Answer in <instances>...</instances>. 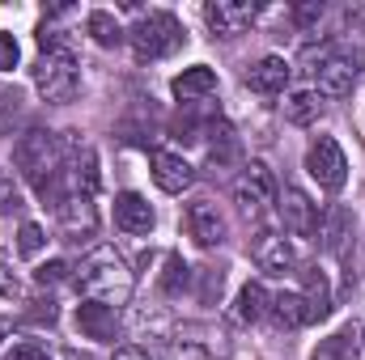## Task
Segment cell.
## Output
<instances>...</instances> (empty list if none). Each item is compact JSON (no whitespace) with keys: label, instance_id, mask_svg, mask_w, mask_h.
I'll use <instances>...</instances> for the list:
<instances>
[{"label":"cell","instance_id":"obj_32","mask_svg":"<svg viewBox=\"0 0 365 360\" xmlns=\"http://www.w3.org/2000/svg\"><path fill=\"white\" fill-rule=\"evenodd\" d=\"M162 360H212L200 344H170L166 352H162Z\"/></svg>","mask_w":365,"mask_h":360},{"label":"cell","instance_id":"obj_13","mask_svg":"<svg viewBox=\"0 0 365 360\" xmlns=\"http://www.w3.org/2000/svg\"><path fill=\"white\" fill-rule=\"evenodd\" d=\"M289 77H293V64H289L284 55H264V60L251 64L247 85L255 93H264V97H276V93L289 90Z\"/></svg>","mask_w":365,"mask_h":360},{"label":"cell","instance_id":"obj_6","mask_svg":"<svg viewBox=\"0 0 365 360\" xmlns=\"http://www.w3.org/2000/svg\"><path fill=\"white\" fill-rule=\"evenodd\" d=\"M276 195H280V191H276V179L264 162L242 166V174L234 182V199H238V208H242L247 216H255V212H264L268 203H276Z\"/></svg>","mask_w":365,"mask_h":360},{"label":"cell","instance_id":"obj_35","mask_svg":"<svg viewBox=\"0 0 365 360\" xmlns=\"http://www.w3.org/2000/svg\"><path fill=\"white\" fill-rule=\"evenodd\" d=\"M212 292H221V271H204V301H212Z\"/></svg>","mask_w":365,"mask_h":360},{"label":"cell","instance_id":"obj_1","mask_svg":"<svg viewBox=\"0 0 365 360\" xmlns=\"http://www.w3.org/2000/svg\"><path fill=\"white\" fill-rule=\"evenodd\" d=\"M13 166H17V174H21V179L34 186V195H38V199L60 203V199L68 195L64 144H60V136H56V132H47V127H30V132H21V136H17V144H13Z\"/></svg>","mask_w":365,"mask_h":360},{"label":"cell","instance_id":"obj_7","mask_svg":"<svg viewBox=\"0 0 365 360\" xmlns=\"http://www.w3.org/2000/svg\"><path fill=\"white\" fill-rule=\"evenodd\" d=\"M259 17V4L251 0H208L204 4V21L217 38H238L251 30V21Z\"/></svg>","mask_w":365,"mask_h":360},{"label":"cell","instance_id":"obj_10","mask_svg":"<svg viewBox=\"0 0 365 360\" xmlns=\"http://www.w3.org/2000/svg\"><path fill=\"white\" fill-rule=\"evenodd\" d=\"M56 216H60V233L64 238H90L98 229V208H93L90 195H81V191H68L56 203Z\"/></svg>","mask_w":365,"mask_h":360},{"label":"cell","instance_id":"obj_3","mask_svg":"<svg viewBox=\"0 0 365 360\" xmlns=\"http://www.w3.org/2000/svg\"><path fill=\"white\" fill-rule=\"evenodd\" d=\"M128 38H132L136 60H166L182 47V26L175 13H145L128 30Z\"/></svg>","mask_w":365,"mask_h":360},{"label":"cell","instance_id":"obj_31","mask_svg":"<svg viewBox=\"0 0 365 360\" xmlns=\"http://www.w3.org/2000/svg\"><path fill=\"white\" fill-rule=\"evenodd\" d=\"M17 60H21V47H17V38L0 30V73H9V68H17Z\"/></svg>","mask_w":365,"mask_h":360},{"label":"cell","instance_id":"obj_20","mask_svg":"<svg viewBox=\"0 0 365 360\" xmlns=\"http://www.w3.org/2000/svg\"><path fill=\"white\" fill-rule=\"evenodd\" d=\"M349 233H353V212H349V208H331L327 221H319V238H323V246H327L331 255H344Z\"/></svg>","mask_w":365,"mask_h":360},{"label":"cell","instance_id":"obj_33","mask_svg":"<svg viewBox=\"0 0 365 360\" xmlns=\"http://www.w3.org/2000/svg\"><path fill=\"white\" fill-rule=\"evenodd\" d=\"M64 275H68V263H60V259H51V263H43V268L34 271V280H38L43 288H47V284H60Z\"/></svg>","mask_w":365,"mask_h":360},{"label":"cell","instance_id":"obj_19","mask_svg":"<svg viewBox=\"0 0 365 360\" xmlns=\"http://www.w3.org/2000/svg\"><path fill=\"white\" fill-rule=\"evenodd\" d=\"M319 115H323V93H319V90H293V93H284V119H289V123L306 127V123H314Z\"/></svg>","mask_w":365,"mask_h":360},{"label":"cell","instance_id":"obj_24","mask_svg":"<svg viewBox=\"0 0 365 360\" xmlns=\"http://www.w3.org/2000/svg\"><path fill=\"white\" fill-rule=\"evenodd\" d=\"M208 157L221 166V162H234V153H238V136H234V127L230 123H212L208 127Z\"/></svg>","mask_w":365,"mask_h":360},{"label":"cell","instance_id":"obj_17","mask_svg":"<svg viewBox=\"0 0 365 360\" xmlns=\"http://www.w3.org/2000/svg\"><path fill=\"white\" fill-rule=\"evenodd\" d=\"M170 93H175L179 102H204V97H212V93H217V73H212L208 64L182 68L179 77L170 81Z\"/></svg>","mask_w":365,"mask_h":360},{"label":"cell","instance_id":"obj_21","mask_svg":"<svg viewBox=\"0 0 365 360\" xmlns=\"http://www.w3.org/2000/svg\"><path fill=\"white\" fill-rule=\"evenodd\" d=\"M268 305H272V297L264 292V284H242V292H238V301H234V318L238 322H259L264 314H268Z\"/></svg>","mask_w":365,"mask_h":360},{"label":"cell","instance_id":"obj_8","mask_svg":"<svg viewBox=\"0 0 365 360\" xmlns=\"http://www.w3.org/2000/svg\"><path fill=\"white\" fill-rule=\"evenodd\" d=\"M276 212H280L284 233H293V238L319 233V203H314L302 186H284V191L276 195Z\"/></svg>","mask_w":365,"mask_h":360},{"label":"cell","instance_id":"obj_25","mask_svg":"<svg viewBox=\"0 0 365 360\" xmlns=\"http://www.w3.org/2000/svg\"><path fill=\"white\" fill-rule=\"evenodd\" d=\"M86 30L93 34V43H98V47H115V43L123 38V30H119V21H115L110 13H102V9H93L90 17H86Z\"/></svg>","mask_w":365,"mask_h":360},{"label":"cell","instance_id":"obj_26","mask_svg":"<svg viewBox=\"0 0 365 360\" xmlns=\"http://www.w3.org/2000/svg\"><path fill=\"white\" fill-rule=\"evenodd\" d=\"M26 119V102L17 90H0V136H13V127Z\"/></svg>","mask_w":365,"mask_h":360},{"label":"cell","instance_id":"obj_16","mask_svg":"<svg viewBox=\"0 0 365 360\" xmlns=\"http://www.w3.org/2000/svg\"><path fill=\"white\" fill-rule=\"evenodd\" d=\"M77 331L93 339V344H115V335H119V318H115V309H106V305H98V301H81L77 305Z\"/></svg>","mask_w":365,"mask_h":360},{"label":"cell","instance_id":"obj_30","mask_svg":"<svg viewBox=\"0 0 365 360\" xmlns=\"http://www.w3.org/2000/svg\"><path fill=\"white\" fill-rule=\"evenodd\" d=\"M0 297H21V280H17V271H13L4 250H0Z\"/></svg>","mask_w":365,"mask_h":360},{"label":"cell","instance_id":"obj_9","mask_svg":"<svg viewBox=\"0 0 365 360\" xmlns=\"http://www.w3.org/2000/svg\"><path fill=\"white\" fill-rule=\"evenodd\" d=\"M187 233H191L195 246L212 250V246L225 242L230 225H225V216H221V208L212 199H195V203H187Z\"/></svg>","mask_w":365,"mask_h":360},{"label":"cell","instance_id":"obj_18","mask_svg":"<svg viewBox=\"0 0 365 360\" xmlns=\"http://www.w3.org/2000/svg\"><path fill=\"white\" fill-rule=\"evenodd\" d=\"M302 284H306V292H302L306 322H323L331 314V284H327V275L319 268H306L302 271Z\"/></svg>","mask_w":365,"mask_h":360},{"label":"cell","instance_id":"obj_4","mask_svg":"<svg viewBox=\"0 0 365 360\" xmlns=\"http://www.w3.org/2000/svg\"><path fill=\"white\" fill-rule=\"evenodd\" d=\"M81 85V68L73 51H43L34 64V90L43 93V102H68Z\"/></svg>","mask_w":365,"mask_h":360},{"label":"cell","instance_id":"obj_38","mask_svg":"<svg viewBox=\"0 0 365 360\" xmlns=\"http://www.w3.org/2000/svg\"><path fill=\"white\" fill-rule=\"evenodd\" d=\"M9 335H13V322H9V318H0V344H4Z\"/></svg>","mask_w":365,"mask_h":360},{"label":"cell","instance_id":"obj_29","mask_svg":"<svg viewBox=\"0 0 365 360\" xmlns=\"http://www.w3.org/2000/svg\"><path fill=\"white\" fill-rule=\"evenodd\" d=\"M17 208H21V191H17V182H13L9 170H0V216H9Z\"/></svg>","mask_w":365,"mask_h":360},{"label":"cell","instance_id":"obj_2","mask_svg":"<svg viewBox=\"0 0 365 360\" xmlns=\"http://www.w3.org/2000/svg\"><path fill=\"white\" fill-rule=\"evenodd\" d=\"M77 292L86 301H98L106 309H119L132 301V288H136V275L128 268V259L115 250V246H93L90 255L81 259L77 268Z\"/></svg>","mask_w":365,"mask_h":360},{"label":"cell","instance_id":"obj_22","mask_svg":"<svg viewBox=\"0 0 365 360\" xmlns=\"http://www.w3.org/2000/svg\"><path fill=\"white\" fill-rule=\"evenodd\" d=\"M268 314H272V322L280 327V331H293V327H302V322H306L302 292H276L272 305H268Z\"/></svg>","mask_w":365,"mask_h":360},{"label":"cell","instance_id":"obj_36","mask_svg":"<svg viewBox=\"0 0 365 360\" xmlns=\"http://www.w3.org/2000/svg\"><path fill=\"white\" fill-rule=\"evenodd\" d=\"M323 13V4H306V9H297V21H314Z\"/></svg>","mask_w":365,"mask_h":360},{"label":"cell","instance_id":"obj_5","mask_svg":"<svg viewBox=\"0 0 365 360\" xmlns=\"http://www.w3.org/2000/svg\"><path fill=\"white\" fill-rule=\"evenodd\" d=\"M306 174L319 182L323 191H340L349 182V157H344V149L331 136H319L306 149Z\"/></svg>","mask_w":365,"mask_h":360},{"label":"cell","instance_id":"obj_12","mask_svg":"<svg viewBox=\"0 0 365 360\" xmlns=\"http://www.w3.org/2000/svg\"><path fill=\"white\" fill-rule=\"evenodd\" d=\"M314 77H319V93H323V97H349V93L357 90V81H361V68H357L353 55H340V51H336Z\"/></svg>","mask_w":365,"mask_h":360},{"label":"cell","instance_id":"obj_11","mask_svg":"<svg viewBox=\"0 0 365 360\" xmlns=\"http://www.w3.org/2000/svg\"><path fill=\"white\" fill-rule=\"evenodd\" d=\"M251 259L268 271V275H284V271L297 268V250H293V242L284 233H259L251 242Z\"/></svg>","mask_w":365,"mask_h":360},{"label":"cell","instance_id":"obj_27","mask_svg":"<svg viewBox=\"0 0 365 360\" xmlns=\"http://www.w3.org/2000/svg\"><path fill=\"white\" fill-rule=\"evenodd\" d=\"M187 280H191V268L182 263L179 255H170V259H166V275H162V288H166L170 297H179L182 288H187Z\"/></svg>","mask_w":365,"mask_h":360},{"label":"cell","instance_id":"obj_14","mask_svg":"<svg viewBox=\"0 0 365 360\" xmlns=\"http://www.w3.org/2000/svg\"><path fill=\"white\" fill-rule=\"evenodd\" d=\"M153 208H149V199L145 195H136V191H123V195H115V225L123 229V233H132V238H145L149 229H153Z\"/></svg>","mask_w":365,"mask_h":360},{"label":"cell","instance_id":"obj_34","mask_svg":"<svg viewBox=\"0 0 365 360\" xmlns=\"http://www.w3.org/2000/svg\"><path fill=\"white\" fill-rule=\"evenodd\" d=\"M9 360H47V352H43V344L26 339V344H17V348L9 352Z\"/></svg>","mask_w":365,"mask_h":360},{"label":"cell","instance_id":"obj_23","mask_svg":"<svg viewBox=\"0 0 365 360\" xmlns=\"http://www.w3.org/2000/svg\"><path fill=\"white\" fill-rule=\"evenodd\" d=\"M310 360H357V339H353V331H336L331 339H323Z\"/></svg>","mask_w":365,"mask_h":360},{"label":"cell","instance_id":"obj_15","mask_svg":"<svg viewBox=\"0 0 365 360\" xmlns=\"http://www.w3.org/2000/svg\"><path fill=\"white\" fill-rule=\"evenodd\" d=\"M149 166H153V182H158L166 195H182V191L195 182V170L182 162L179 153H166V149H158V153L149 157Z\"/></svg>","mask_w":365,"mask_h":360},{"label":"cell","instance_id":"obj_37","mask_svg":"<svg viewBox=\"0 0 365 360\" xmlns=\"http://www.w3.org/2000/svg\"><path fill=\"white\" fill-rule=\"evenodd\" d=\"M115 360H149V356H145L140 348H119V352H115Z\"/></svg>","mask_w":365,"mask_h":360},{"label":"cell","instance_id":"obj_28","mask_svg":"<svg viewBox=\"0 0 365 360\" xmlns=\"http://www.w3.org/2000/svg\"><path fill=\"white\" fill-rule=\"evenodd\" d=\"M43 246H47V233H43V229H38L34 221H26V225L17 229V250H21L26 259H34V255H38Z\"/></svg>","mask_w":365,"mask_h":360}]
</instances>
